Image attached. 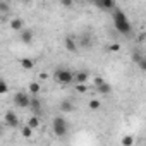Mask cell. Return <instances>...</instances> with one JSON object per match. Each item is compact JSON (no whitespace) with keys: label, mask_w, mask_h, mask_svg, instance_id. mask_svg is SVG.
<instances>
[{"label":"cell","mask_w":146,"mask_h":146,"mask_svg":"<svg viewBox=\"0 0 146 146\" xmlns=\"http://www.w3.org/2000/svg\"><path fill=\"white\" fill-rule=\"evenodd\" d=\"M113 23H115L117 31L122 33L124 36H129L132 33V26H131V23L125 17V12L122 9H115V12H113Z\"/></svg>","instance_id":"1"},{"label":"cell","mask_w":146,"mask_h":146,"mask_svg":"<svg viewBox=\"0 0 146 146\" xmlns=\"http://www.w3.org/2000/svg\"><path fill=\"white\" fill-rule=\"evenodd\" d=\"M53 132L58 137H65L69 132V124L64 117H55L53 119Z\"/></svg>","instance_id":"2"},{"label":"cell","mask_w":146,"mask_h":146,"mask_svg":"<svg viewBox=\"0 0 146 146\" xmlns=\"http://www.w3.org/2000/svg\"><path fill=\"white\" fill-rule=\"evenodd\" d=\"M55 79H57L58 84L67 86V84L74 83V74H72L70 70H67V69H57L55 70Z\"/></svg>","instance_id":"3"},{"label":"cell","mask_w":146,"mask_h":146,"mask_svg":"<svg viewBox=\"0 0 146 146\" xmlns=\"http://www.w3.org/2000/svg\"><path fill=\"white\" fill-rule=\"evenodd\" d=\"M29 100H31V96H29L28 93L19 91V93L14 95V103H16V107H19V108H28V107H29Z\"/></svg>","instance_id":"4"},{"label":"cell","mask_w":146,"mask_h":146,"mask_svg":"<svg viewBox=\"0 0 146 146\" xmlns=\"http://www.w3.org/2000/svg\"><path fill=\"white\" fill-rule=\"evenodd\" d=\"M4 119H5V124H7L9 127H17V125H19V117H17L16 112H12V110H7Z\"/></svg>","instance_id":"5"},{"label":"cell","mask_w":146,"mask_h":146,"mask_svg":"<svg viewBox=\"0 0 146 146\" xmlns=\"http://www.w3.org/2000/svg\"><path fill=\"white\" fill-rule=\"evenodd\" d=\"M95 5L102 11H110V9H115V2L113 0H96Z\"/></svg>","instance_id":"6"},{"label":"cell","mask_w":146,"mask_h":146,"mask_svg":"<svg viewBox=\"0 0 146 146\" xmlns=\"http://www.w3.org/2000/svg\"><path fill=\"white\" fill-rule=\"evenodd\" d=\"M28 108H31L33 113L38 117V115L41 113V103H40V100H38L36 96H31V100H29V107H28Z\"/></svg>","instance_id":"7"},{"label":"cell","mask_w":146,"mask_h":146,"mask_svg":"<svg viewBox=\"0 0 146 146\" xmlns=\"http://www.w3.org/2000/svg\"><path fill=\"white\" fill-rule=\"evenodd\" d=\"M19 38H21V41H23V43L29 45V43L33 41V31H31V29H28V28H24L23 31H19Z\"/></svg>","instance_id":"8"},{"label":"cell","mask_w":146,"mask_h":146,"mask_svg":"<svg viewBox=\"0 0 146 146\" xmlns=\"http://www.w3.org/2000/svg\"><path fill=\"white\" fill-rule=\"evenodd\" d=\"M88 79H90V76H88V72H84V70H81V72H78V74H74L76 84H86Z\"/></svg>","instance_id":"9"},{"label":"cell","mask_w":146,"mask_h":146,"mask_svg":"<svg viewBox=\"0 0 146 146\" xmlns=\"http://www.w3.org/2000/svg\"><path fill=\"white\" fill-rule=\"evenodd\" d=\"M11 29H14V31H23V29H24V21H23V19H12V21H11Z\"/></svg>","instance_id":"10"},{"label":"cell","mask_w":146,"mask_h":146,"mask_svg":"<svg viewBox=\"0 0 146 146\" xmlns=\"http://www.w3.org/2000/svg\"><path fill=\"white\" fill-rule=\"evenodd\" d=\"M64 43H65V48H67L69 52H76V50H78V43L72 40V38H65Z\"/></svg>","instance_id":"11"},{"label":"cell","mask_w":146,"mask_h":146,"mask_svg":"<svg viewBox=\"0 0 146 146\" xmlns=\"http://www.w3.org/2000/svg\"><path fill=\"white\" fill-rule=\"evenodd\" d=\"M96 90H98V93H102V95H108V93L112 91L110 84H108V83H105V81H103L100 86H96Z\"/></svg>","instance_id":"12"},{"label":"cell","mask_w":146,"mask_h":146,"mask_svg":"<svg viewBox=\"0 0 146 146\" xmlns=\"http://www.w3.org/2000/svg\"><path fill=\"white\" fill-rule=\"evenodd\" d=\"M21 67H23L24 70H31V69L35 67V62H33L31 58H23V60H21Z\"/></svg>","instance_id":"13"},{"label":"cell","mask_w":146,"mask_h":146,"mask_svg":"<svg viewBox=\"0 0 146 146\" xmlns=\"http://www.w3.org/2000/svg\"><path fill=\"white\" fill-rule=\"evenodd\" d=\"M26 125H28L29 129H33V131H35V129H36V127L40 125V117H36V115H33V117H31V119L28 120V124H26Z\"/></svg>","instance_id":"14"},{"label":"cell","mask_w":146,"mask_h":146,"mask_svg":"<svg viewBox=\"0 0 146 146\" xmlns=\"http://www.w3.org/2000/svg\"><path fill=\"white\" fill-rule=\"evenodd\" d=\"M60 110H64V112H72V110H74V105H72L69 100H64V102L60 103Z\"/></svg>","instance_id":"15"},{"label":"cell","mask_w":146,"mask_h":146,"mask_svg":"<svg viewBox=\"0 0 146 146\" xmlns=\"http://www.w3.org/2000/svg\"><path fill=\"white\" fill-rule=\"evenodd\" d=\"M29 93H31V96H36L40 93V83H31L29 84Z\"/></svg>","instance_id":"16"},{"label":"cell","mask_w":146,"mask_h":146,"mask_svg":"<svg viewBox=\"0 0 146 146\" xmlns=\"http://www.w3.org/2000/svg\"><path fill=\"white\" fill-rule=\"evenodd\" d=\"M21 134H23V137L29 139V137L33 136V129H29L28 125H23V127H21Z\"/></svg>","instance_id":"17"},{"label":"cell","mask_w":146,"mask_h":146,"mask_svg":"<svg viewBox=\"0 0 146 146\" xmlns=\"http://www.w3.org/2000/svg\"><path fill=\"white\" fill-rule=\"evenodd\" d=\"M11 12V4L9 2H0V14H9Z\"/></svg>","instance_id":"18"},{"label":"cell","mask_w":146,"mask_h":146,"mask_svg":"<svg viewBox=\"0 0 146 146\" xmlns=\"http://www.w3.org/2000/svg\"><path fill=\"white\" fill-rule=\"evenodd\" d=\"M134 144V137L132 136H124L122 137V146H132Z\"/></svg>","instance_id":"19"},{"label":"cell","mask_w":146,"mask_h":146,"mask_svg":"<svg viewBox=\"0 0 146 146\" xmlns=\"http://www.w3.org/2000/svg\"><path fill=\"white\" fill-rule=\"evenodd\" d=\"M5 93H9V84L4 79H0V95H5Z\"/></svg>","instance_id":"20"},{"label":"cell","mask_w":146,"mask_h":146,"mask_svg":"<svg viewBox=\"0 0 146 146\" xmlns=\"http://www.w3.org/2000/svg\"><path fill=\"white\" fill-rule=\"evenodd\" d=\"M100 107H102V105H100L98 100H91V102H90V110H100Z\"/></svg>","instance_id":"21"},{"label":"cell","mask_w":146,"mask_h":146,"mask_svg":"<svg viewBox=\"0 0 146 146\" xmlns=\"http://www.w3.org/2000/svg\"><path fill=\"white\" fill-rule=\"evenodd\" d=\"M137 65H139L141 70H146V57H143L141 60H137Z\"/></svg>","instance_id":"22"},{"label":"cell","mask_w":146,"mask_h":146,"mask_svg":"<svg viewBox=\"0 0 146 146\" xmlns=\"http://www.w3.org/2000/svg\"><path fill=\"white\" fill-rule=\"evenodd\" d=\"M86 84H76V91H79V93H86Z\"/></svg>","instance_id":"23"},{"label":"cell","mask_w":146,"mask_h":146,"mask_svg":"<svg viewBox=\"0 0 146 146\" xmlns=\"http://www.w3.org/2000/svg\"><path fill=\"white\" fill-rule=\"evenodd\" d=\"M110 52H120V45L119 43H112L110 45Z\"/></svg>","instance_id":"24"},{"label":"cell","mask_w":146,"mask_h":146,"mask_svg":"<svg viewBox=\"0 0 146 146\" xmlns=\"http://www.w3.org/2000/svg\"><path fill=\"white\" fill-rule=\"evenodd\" d=\"M60 5H62V7H72V2H70V0H62Z\"/></svg>","instance_id":"25"},{"label":"cell","mask_w":146,"mask_h":146,"mask_svg":"<svg viewBox=\"0 0 146 146\" xmlns=\"http://www.w3.org/2000/svg\"><path fill=\"white\" fill-rule=\"evenodd\" d=\"M102 83H103V79H102V78H96V79H95V83H93V84H95V86H100V84H102Z\"/></svg>","instance_id":"26"},{"label":"cell","mask_w":146,"mask_h":146,"mask_svg":"<svg viewBox=\"0 0 146 146\" xmlns=\"http://www.w3.org/2000/svg\"><path fill=\"white\" fill-rule=\"evenodd\" d=\"M2 131H4V129H2V127H0V134H2Z\"/></svg>","instance_id":"27"}]
</instances>
